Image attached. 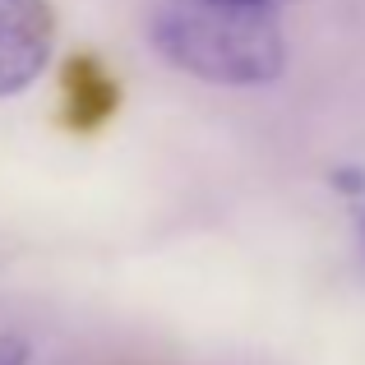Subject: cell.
<instances>
[{
	"mask_svg": "<svg viewBox=\"0 0 365 365\" xmlns=\"http://www.w3.org/2000/svg\"><path fill=\"white\" fill-rule=\"evenodd\" d=\"M153 42L176 70L208 83H264L287 61L273 14L241 0H171L153 19Z\"/></svg>",
	"mask_w": 365,
	"mask_h": 365,
	"instance_id": "6da1fadb",
	"label": "cell"
},
{
	"mask_svg": "<svg viewBox=\"0 0 365 365\" xmlns=\"http://www.w3.org/2000/svg\"><path fill=\"white\" fill-rule=\"evenodd\" d=\"M56 46L51 0H0V98L24 93Z\"/></svg>",
	"mask_w": 365,
	"mask_h": 365,
	"instance_id": "7a4b0ae2",
	"label": "cell"
},
{
	"mask_svg": "<svg viewBox=\"0 0 365 365\" xmlns=\"http://www.w3.org/2000/svg\"><path fill=\"white\" fill-rule=\"evenodd\" d=\"M5 365H24V342H14V347H9V356H5Z\"/></svg>",
	"mask_w": 365,
	"mask_h": 365,
	"instance_id": "3957f363",
	"label": "cell"
},
{
	"mask_svg": "<svg viewBox=\"0 0 365 365\" xmlns=\"http://www.w3.org/2000/svg\"><path fill=\"white\" fill-rule=\"evenodd\" d=\"M241 5H268V0H241Z\"/></svg>",
	"mask_w": 365,
	"mask_h": 365,
	"instance_id": "277c9868",
	"label": "cell"
}]
</instances>
